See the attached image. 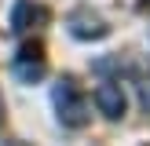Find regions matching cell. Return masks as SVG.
<instances>
[{
	"mask_svg": "<svg viewBox=\"0 0 150 146\" xmlns=\"http://www.w3.org/2000/svg\"><path fill=\"white\" fill-rule=\"evenodd\" d=\"M51 99H55V110H59V121H62V128H84L88 121H92V113H88V99L81 95L77 80L73 77H62L55 84V91H51Z\"/></svg>",
	"mask_w": 150,
	"mask_h": 146,
	"instance_id": "1",
	"label": "cell"
},
{
	"mask_svg": "<svg viewBox=\"0 0 150 146\" xmlns=\"http://www.w3.org/2000/svg\"><path fill=\"white\" fill-rule=\"evenodd\" d=\"M44 69H48V62H44V44L40 40H26L11 58V73L22 84H37L44 77Z\"/></svg>",
	"mask_w": 150,
	"mask_h": 146,
	"instance_id": "2",
	"label": "cell"
},
{
	"mask_svg": "<svg viewBox=\"0 0 150 146\" xmlns=\"http://www.w3.org/2000/svg\"><path fill=\"white\" fill-rule=\"evenodd\" d=\"M66 29H70L77 40H103V36L110 33L106 22L99 18V15H92L88 7H81V11H73L70 18H66Z\"/></svg>",
	"mask_w": 150,
	"mask_h": 146,
	"instance_id": "3",
	"label": "cell"
},
{
	"mask_svg": "<svg viewBox=\"0 0 150 146\" xmlns=\"http://www.w3.org/2000/svg\"><path fill=\"white\" fill-rule=\"evenodd\" d=\"M95 106H99L103 117H110V121H117V117H125V91L117 80H103L99 88H95Z\"/></svg>",
	"mask_w": 150,
	"mask_h": 146,
	"instance_id": "4",
	"label": "cell"
},
{
	"mask_svg": "<svg viewBox=\"0 0 150 146\" xmlns=\"http://www.w3.org/2000/svg\"><path fill=\"white\" fill-rule=\"evenodd\" d=\"M48 15H44V7H37L33 0H18L15 4V11H11V29L15 33H26L33 22H44Z\"/></svg>",
	"mask_w": 150,
	"mask_h": 146,
	"instance_id": "5",
	"label": "cell"
},
{
	"mask_svg": "<svg viewBox=\"0 0 150 146\" xmlns=\"http://www.w3.org/2000/svg\"><path fill=\"white\" fill-rule=\"evenodd\" d=\"M139 99H143V106L150 110V77H143V80H139Z\"/></svg>",
	"mask_w": 150,
	"mask_h": 146,
	"instance_id": "6",
	"label": "cell"
},
{
	"mask_svg": "<svg viewBox=\"0 0 150 146\" xmlns=\"http://www.w3.org/2000/svg\"><path fill=\"white\" fill-rule=\"evenodd\" d=\"M0 117H4V102H0Z\"/></svg>",
	"mask_w": 150,
	"mask_h": 146,
	"instance_id": "7",
	"label": "cell"
}]
</instances>
